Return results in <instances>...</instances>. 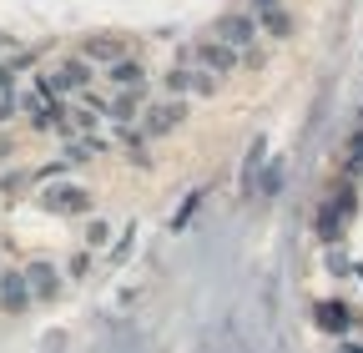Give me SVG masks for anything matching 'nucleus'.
Here are the masks:
<instances>
[{
	"label": "nucleus",
	"instance_id": "obj_1",
	"mask_svg": "<svg viewBox=\"0 0 363 353\" xmlns=\"http://www.w3.org/2000/svg\"><path fill=\"white\" fill-rule=\"evenodd\" d=\"M238 61V51L233 46H222V40H202V46H192V51H182V66H207V71H227Z\"/></svg>",
	"mask_w": 363,
	"mask_h": 353
},
{
	"label": "nucleus",
	"instance_id": "obj_2",
	"mask_svg": "<svg viewBox=\"0 0 363 353\" xmlns=\"http://www.w3.org/2000/svg\"><path fill=\"white\" fill-rule=\"evenodd\" d=\"M167 86H172V96H212L217 76H212V71H187V66H177V71L167 76Z\"/></svg>",
	"mask_w": 363,
	"mask_h": 353
},
{
	"label": "nucleus",
	"instance_id": "obj_3",
	"mask_svg": "<svg viewBox=\"0 0 363 353\" xmlns=\"http://www.w3.org/2000/svg\"><path fill=\"white\" fill-rule=\"evenodd\" d=\"M217 40H222V46H238L247 61H257V46H252V21H247V16H227V21L217 26Z\"/></svg>",
	"mask_w": 363,
	"mask_h": 353
},
{
	"label": "nucleus",
	"instance_id": "obj_4",
	"mask_svg": "<svg viewBox=\"0 0 363 353\" xmlns=\"http://www.w3.org/2000/svg\"><path fill=\"white\" fill-rule=\"evenodd\" d=\"M91 106H101L111 121H126V116H136V106H142V91H116V96H101V101H91Z\"/></svg>",
	"mask_w": 363,
	"mask_h": 353
},
{
	"label": "nucleus",
	"instance_id": "obj_5",
	"mask_svg": "<svg viewBox=\"0 0 363 353\" xmlns=\"http://www.w3.org/2000/svg\"><path fill=\"white\" fill-rule=\"evenodd\" d=\"M177 121H182V106H177V101H157V106L147 111V137H167Z\"/></svg>",
	"mask_w": 363,
	"mask_h": 353
},
{
	"label": "nucleus",
	"instance_id": "obj_6",
	"mask_svg": "<svg viewBox=\"0 0 363 353\" xmlns=\"http://www.w3.org/2000/svg\"><path fill=\"white\" fill-rule=\"evenodd\" d=\"M262 26H267L272 35H288V30H293V21H288V11L278 6V0H262Z\"/></svg>",
	"mask_w": 363,
	"mask_h": 353
},
{
	"label": "nucleus",
	"instance_id": "obj_7",
	"mask_svg": "<svg viewBox=\"0 0 363 353\" xmlns=\"http://www.w3.org/2000/svg\"><path fill=\"white\" fill-rule=\"evenodd\" d=\"M45 207H66V212H81V207H86V197H81L76 187H51V192H45Z\"/></svg>",
	"mask_w": 363,
	"mask_h": 353
},
{
	"label": "nucleus",
	"instance_id": "obj_8",
	"mask_svg": "<svg viewBox=\"0 0 363 353\" xmlns=\"http://www.w3.org/2000/svg\"><path fill=\"white\" fill-rule=\"evenodd\" d=\"M0 298H6V308H26L30 303V283L26 278H6L0 283Z\"/></svg>",
	"mask_w": 363,
	"mask_h": 353
},
{
	"label": "nucleus",
	"instance_id": "obj_9",
	"mask_svg": "<svg viewBox=\"0 0 363 353\" xmlns=\"http://www.w3.org/2000/svg\"><path fill=\"white\" fill-rule=\"evenodd\" d=\"M111 81H116V86H142V66L116 56V61H111Z\"/></svg>",
	"mask_w": 363,
	"mask_h": 353
},
{
	"label": "nucleus",
	"instance_id": "obj_10",
	"mask_svg": "<svg viewBox=\"0 0 363 353\" xmlns=\"http://www.w3.org/2000/svg\"><path fill=\"white\" fill-rule=\"evenodd\" d=\"M26 283H35V293H51V288H56V273L45 268V262H35V268L26 273Z\"/></svg>",
	"mask_w": 363,
	"mask_h": 353
},
{
	"label": "nucleus",
	"instance_id": "obj_11",
	"mask_svg": "<svg viewBox=\"0 0 363 353\" xmlns=\"http://www.w3.org/2000/svg\"><path fill=\"white\" fill-rule=\"evenodd\" d=\"M91 61H116V40H91Z\"/></svg>",
	"mask_w": 363,
	"mask_h": 353
},
{
	"label": "nucleus",
	"instance_id": "obj_12",
	"mask_svg": "<svg viewBox=\"0 0 363 353\" xmlns=\"http://www.w3.org/2000/svg\"><path fill=\"white\" fill-rule=\"evenodd\" d=\"M348 176H363V131H358V142L348 152Z\"/></svg>",
	"mask_w": 363,
	"mask_h": 353
}]
</instances>
